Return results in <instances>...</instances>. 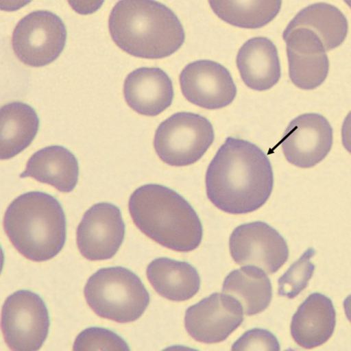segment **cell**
Returning a JSON list of instances; mask_svg holds the SVG:
<instances>
[{"label":"cell","instance_id":"1","mask_svg":"<svg viewBox=\"0 0 351 351\" xmlns=\"http://www.w3.org/2000/svg\"><path fill=\"white\" fill-rule=\"evenodd\" d=\"M209 201L229 214L251 213L268 201L274 185L267 156L250 141L229 137L207 169Z\"/></svg>","mask_w":351,"mask_h":351},{"label":"cell","instance_id":"2","mask_svg":"<svg viewBox=\"0 0 351 351\" xmlns=\"http://www.w3.org/2000/svg\"><path fill=\"white\" fill-rule=\"evenodd\" d=\"M134 223L149 239L179 252L195 251L201 245V219L190 203L160 184L136 189L129 200Z\"/></svg>","mask_w":351,"mask_h":351},{"label":"cell","instance_id":"3","mask_svg":"<svg viewBox=\"0 0 351 351\" xmlns=\"http://www.w3.org/2000/svg\"><path fill=\"white\" fill-rule=\"evenodd\" d=\"M109 29L118 47L140 58H168L185 41L177 15L156 1L118 2L110 15Z\"/></svg>","mask_w":351,"mask_h":351},{"label":"cell","instance_id":"4","mask_svg":"<svg viewBox=\"0 0 351 351\" xmlns=\"http://www.w3.org/2000/svg\"><path fill=\"white\" fill-rule=\"evenodd\" d=\"M3 228L16 250L33 262L53 258L66 243L63 207L56 198L44 192H27L11 202L5 213Z\"/></svg>","mask_w":351,"mask_h":351},{"label":"cell","instance_id":"5","mask_svg":"<svg viewBox=\"0 0 351 351\" xmlns=\"http://www.w3.org/2000/svg\"><path fill=\"white\" fill-rule=\"evenodd\" d=\"M84 293L96 315L118 324L138 319L150 303L149 293L139 277L121 266L96 271Z\"/></svg>","mask_w":351,"mask_h":351},{"label":"cell","instance_id":"6","mask_svg":"<svg viewBox=\"0 0 351 351\" xmlns=\"http://www.w3.org/2000/svg\"><path fill=\"white\" fill-rule=\"evenodd\" d=\"M215 138L213 124L205 117L180 112L158 126L154 148L158 157L172 167L192 165L206 154Z\"/></svg>","mask_w":351,"mask_h":351},{"label":"cell","instance_id":"7","mask_svg":"<svg viewBox=\"0 0 351 351\" xmlns=\"http://www.w3.org/2000/svg\"><path fill=\"white\" fill-rule=\"evenodd\" d=\"M66 37L65 24L59 16L48 10H37L18 23L12 47L22 63L40 67L59 58L65 48Z\"/></svg>","mask_w":351,"mask_h":351},{"label":"cell","instance_id":"8","mask_svg":"<svg viewBox=\"0 0 351 351\" xmlns=\"http://www.w3.org/2000/svg\"><path fill=\"white\" fill-rule=\"evenodd\" d=\"M2 330L13 350H38L49 330V311L37 293L21 290L5 300L2 309Z\"/></svg>","mask_w":351,"mask_h":351},{"label":"cell","instance_id":"9","mask_svg":"<svg viewBox=\"0 0 351 351\" xmlns=\"http://www.w3.org/2000/svg\"><path fill=\"white\" fill-rule=\"evenodd\" d=\"M230 251L237 264L256 266L268 274L276 273L289 258L284 237L261 221L237 226L230 235Z\"/></svg>","mask_w":351,"mask_h":351},{"label":"cell","instance_id":"10","mask_svg":"<svg viewBox=\"0 0 351 351\" xmlns=\"http://www.w3.org/2000/svg\"><path fill=\"white\" fill-rule=\"evenodd\" d=\"M125 237V223L121 209L112 204H95L84 213L77 229V245L89 261L110 259L119 251Z\"/></svg>","mask_w":351,"mask_h":351},{"label":"cell","instance_id":"11","mask_svg":"<svg viewBox=\"0 0 351 351\" xmlns=\"http://www.w3.org/2000/svg\"><path fill=\"white\" fill-rule=\"evenodd\" d=\"M241 304L226 293H214L186 309L184 324L197 342L217 343L228 339L243 321Z\"/></svg>","mask_w":351,"mask_h":351},{"label":"cell","instance_id":"12","mask_svg":"<svg viewBox=\"0 0 351 351\" xmlns=\"http://www.w3.org/2000/svg\"><path fill=\"white\" fill-rule=\"evenodd\" d=\"M332 141V128L326 118L318 113H305L289 124L280 145L289 162L307 169L324 160Z\"/></svg>","mask_w":351,"mask_h":351},{"label":"cell","instance_id":"13","mask_svg":"<svg viewBox=\"0 0 351 351\" xmlns=\"http://www.w3.org/2000/svg\"><path fill=\"white\" fill-rule=\"evenodd\" d=\"M180 83L190 103L207 110L224 108L232 104L237 93L230 72L213 60H197L186 65L180 73Z\"/></svg>","mask_w":351,"mask_h":351},{"label":"cell","instance_id":"14","mask_svg":"<svg viewBox=\"0 0 351 351\" xmlns=\"http://www.w3.org/2000/svg\"><path fill=\"white\" fill-rule=\"evenodd\" d=\"M282 37L287 43L289 75L294 86L304 90L319 87L330 71V60L319 37L304 27L285 31Z\"/></svg>","mask_w":351,"mask_h":351},{"label":"cell","instance_id":"15","mask_svg":"<svg viewBox=\"0 0 351 351\" xmlns=\"http://www.w3.org/2000/svg\"><path fill=\"white\" fill-rule=\"evenodd\" d=\"M124 98L139 114L156 117L172 105L174 90L167 73L158 67H141L124 82Z\"/></svg>","mask_w":351,"mask_h":351},{"label":"cell","instance_id":"16","mask_svg":"<svg viewBox=\"0 0 351 351\" xmlns=\"http://www.w3.org/2000/svg\"><path fill=\"white\" fill-rule=\"evenodd\" d=\"M336 324L332 300L320 293H311L293 316L291 336L300 347L313 349L329 341Z\"/></svg>","mask_w":351,"mask_h":351},{"label":"cell","instance_id":"17","mask_svg":"<svg viewBox=\"0 0 351 351\" xmlns=\"http://www.w3.org/2000/svg\"><path fill=\"white\" fill-rule=\"evenodd\" d=\"M237 66L243 82L253 90H269L281 77L278 51L267 38H253L243 44L237 53Z\"/></svg>","mask_w":351,"mask_h":351},{"label":"cell","instance_id":"18","mask_svg":"<svg viewBox=\"0 0 351 351\" xmlns=\"http://www.w3.org/2000/svg\"><path fill=\"white\" fill-rule=\"evenodd\" d=\"M21 178H32L54 186L60 192L70 193L78 182V161L76 156L63 146L45 147L32 155Z\"/></svg>","mask_w":351,"mask_h":351},{"label":"cell","instance_id":"19","mask_svg":"<svg viewBox=\"0 0 351 351\" xmlns=\"http://www.w3.org/2000/svg\"><path fill=\"white\" fill-rule=\"evenodd\" d=\"M146 274L155 291L169 301H188L200 290V276L189 263L158 258L148 265Z\"/></svg>","mask_w":351,"mask_h":351},{"label":"cell","instance_id":"20","mask_svg":"<svg viewBox=\"0 0 351 351\" xmlns=\"http://www.w3.org/2000/svg\"><path fill=\"white\" fill-rule=\"evenodd\" d=\"M223 292L239 301L248 316L263 313L273 298V286L265 271L256 266H243L226 277Z\"/></svg>","mask_w":351,"mask_h":351},{"label":"cell","instance_id":"21","mask_svg":"<svg viewBox=\"0 0 351 351\" xmlns=\"http://www.w3.org/2000/svg\"><path fill=\"white\" fill-rule=\"evenodd\" d=\"M1 160H10L29 146L39 129V118L32 107L12 101L1 107Z\"/></svg>","mask_w":351,"mask_h":351},{"label":"cell","instance_id":"22","mask_svg":"<svg viewBox=\"0 0 351 351\" xmlns=\"http://www.w3.org/2000/svg\"><path fill=\"white\" fill-rule=\"evenodd\" d=\"M304 27L319 37L326 51L337 48L345 40L348 32L346 16L335 5L317 3L308 5L294 16L286 32Z\"/></svg>","mask_w":351,"mask_h":351},{"label":"cell","instance_id":"23","mask_svg":"<svg viewBox=\"0 0 351 351\" xmlns=\"http://www.w3.org/2000/svg\"><path fill=\"white\" fill-rule=\"evenodd\" d=\"M221 20L236 27L256 29L280 13L282 1H209Z\"/></svg>","mask_w":351,"mask_h":351},{"label":"cell","instance_id":"24","mask_svg":"<svg viewBox=\"0 0 351 351\" xmlns=\"http://www.w3.org/2000/svg\"><path fill=\"white\" fill-rule=\"evenodd\" d=\"M315 254V249L309 247L280 277L278 280V294L280 297L293 299L307 288L315 273V265L311 262Z\"/></svg>","mask_w":351,"mask_h":351},{"label":"cell","instance_id":"25","mask_svg":"<svg viewBox=\"0 0 351 351\" xmlns=\"http://www.w3.org/2000/svg\"><path fill=\"white\" fill-rule=\"evenodd\" d=\"M75 350H130L128 344L117 333L104 328L90 327L77 337Z\"/></svg>","mask_w":351,"mask_h":351},{"label":"cell","instance_id":"26","mask_svg":"<svg viewBox=\"0 0 351 351\" xmlns=\"http://www.w3.org/2000/svg\"><path fill=\"white\" fill-rule=\"evenodd\" d=\"M232 350H280L278 339L269 330L253 329L246 332L234 343Z\"/></svg>","mask_w":351,"mask_h":351}]
</instances>
